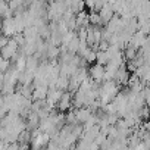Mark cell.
Wrapping results in <instances>:
<instances>
[{"instance_id":"6da1fadb","label":"cell","mask_w":150,"mask_h":150,"mask_svg":"<svg viewBox=\"0 0 150 150\" xmlns=\"http://www.w3.org/2000/svg\"><path fill=\"white\" fill-rule=\"evenodd\" d=\"M66 11H68L66 2H52L47 6V19L50 22H59Z\"/></svg>"},{"instance_id":"7a4b0ae2","label":"cell","mask_w":150,"mask_h":150,"mask_svg":"<svg viewBox=\"0 0 150 150\" xmlns=\"http://www.w3.org/2000/svg\"><path fill=\"white\" fill-rule=\"evenodd\" d=\"M129 80H131V72L127 69V63H125L124 66H121V68L116 71L115 77H113V81H115L121 88H124V87L128 86Z\"/></svg>"},{"instance_id":"3957f363","label":"cell","mask_w":150,"mask_h":150,"mask_svg":"<svg viewBox=\"0 0 150 150\" xmlns=\"http://www.w3.org/2000/svg\"><path fill=\"white\" fill-rule=\"evenodd\" d=\"M88 77H90L91 81H94L97 84H102L105 81V66H102L99 63L90 65V68H88Z\"/></svg>"},{"instance_id":"277c9868","label":"cell","mask_w":150,"mask_h":150,"mask_svg":"<svg viewBox=\"0 0 150 150\" xmlns=\"http://www.w3.org/2000/svg\"><path fill=\"white\" fill-rule=\"evenodd\" d=\"M18 52H19L18 43L13 38H11L9 43L5 46V49L0 52V56H2L3 59H6V60H12V59H15V56L18 54Z\"/></svg>"},{"instance_id":"5b68a950","label":"cell","mask_w":150,"mask_h":150,"mask_svg":"<svg viewBox=\"0 0 150 150\" xmlns=\"http://www.w3.org/2000/svg\"><path fill=\"white\" fill-rule=\"evenodd\" d=\"M62 94H63V93H62L60 90H57L56 87H49L47 97H46V103H47V106L52 108V109H53L54 106H57V103H59Z\"/></svg>"},{"instance_id":"8992f818","label":"cell","mask_w":150,"mask_h":150,"mask_svg":"<svg viewBox=\"0 0 150 150\" xmlns=\"http://www.w3.org/2000/svg\"><path fill=\"white\" fill-rule=\"evenodd\" d=\"M72 99H74V94H71L69 91H65V93L62 94L59 103H57V110H59V112H63V113L68 112V110H71L72 106H74Z\"/></svg>"},{"instance_id":"52a82bcc","label":"cell","mask_w":150,"mask_h":150,"mask_svg":"<svg viewBox=\"0 0 150 150\" xmlns=\"http://www.w3.org/2000/svg\"><path fill=\"white\" fill-rule=\"evenodd\" d=\"M100 18H102V22L105 24V27L108 25V22L115 16V12H113V6H112V2H105V6L102 8V11L99 12Z\"/></svg>"},{"instance_id":"ba28073f","label":"cell","mask_w":150,"mask_h":150,"mask_svg":"<svg viewBox=\"0 0 150 150\" xmlns=\"http://www.w3.org/2000/svg\"><path fill=\"white\" fill-rule=\"evenodd\" d=\"M74 112H75V116H77V121H78V124H81V125H84L90 118H91V115H93V110L90 109V108H80V109H74Z\"/></svg>"},{"instance_id":"9c48e42d","label":"cell","mask_w":150,"mask_h":150,"mask_svg":"<svg viewBox=\"0 0 150 150\" xmlns=\"http://www.w3.org/2000/svg\"><path fill=\"white\" fill-rule=\"evenodd\" d=\"M88 15L90 13H87V11H84V12H81L78 15H75V21H77V31L81 30V28L87 30L90 27V16Z\"/></svg>"},{"instance_id":"30bf717a","label":"cell","mask_w":150,"mask_h":150,"mask_svg":"<svg viewBox=\"0 0 150 150\" xmlns=\"http://www.w3.org/2000/svg\"><path fill=\"white\" fill-rule=\"evenodd\" d=\"M47 91H49V87L46 86H38V87H34L33 90V102H41V100H46L47 97Z\"/></svg>"},{"instance_id":"8fae6325","label":"cell","mask_w":150,"mask_h":150,"mask_svg":"<svg viewBox=\"0 0 150 150\" xmlns=\"http://www.w3.org/2000/svg\"><path fill=\"white\" fill-rule=\"evenodd\" d=\"M25 124H27V129H30V131L38 129V127H40V118L37 116V113H34L31 110L28 113V116L25 118Z\"/></svg>"},{"instance_id":"7c38bea8","label":"cell","mask_w":150,"mask_h":150,"mask_svg":"<svg viewBox=\"0 0 150 150\" xmlns=\"http://www.w3.org/2000/svg\"><path fill=\"white\" fill-rule=\"evenodd\" d=\"M146 37H147V35H144L143 33L137 31L135 34H132V37H131V40H129V44L134 46L137 50H140V49L144 46V43H146Z\"/></svg>"},{"instance_id":"4fadbf2b","label":"cell","mask_w":150,"mask_h":150,"mask_svg":"<svg viewBox=\"0 0 150 150\" xmlns=\"http://www.w3.org/2000/svg\"><path fill=\"white\" fill-rule=\"evenodd\" d=\"M137 53H138V50H137L134 46H131V44H127V46H125V49L122 50V54H124V59H125V62H129V60H132V59L137 56Z\"/></svg>"},{"instance_id":"5bb4252c","label":"cell","mask_w":150,"mask_h":150,"mask_svg":"<svg viewBox=\"0 0 150 150\" xmlns=\"http://www.w3.org/2000/svg\"><path fill=\"white\" fill-rule=\"evenodd\" d=\"M54 87H56L57 90H60L62 93L68 91V87H69V78L59 75V78H57V80H56V83H54Z\"/></svg>"},{"instance_id":"9a60e30c","label":"cell","mask_w":150,"mask_h":150,"mask_svg":"<svg viewBox=\"0 0 150 150\" xmlns=\"http://www.w3.org/2000/svg\"><path fill=\"white\" fill-rule=\"evenodd\" d=\"M38 66H40V60H38L35 56H28V57H27V68H25V71L35 72Z\"/></svg>"},{"instance_id":"2e32d148","label":"cell","mask_w":150,"mask_h":150,"mask_svg":"<svg viewBox=\"0 0 150 150\" xmlns=\"http://www.w3.org/2000/svg\"><path fill=\"white\" fill-rule=\"evenodd\" d=\"M137 21H138V19H137ZM138 31L143 33L144 35H149V34H150V19L138 21Z\"/></svg>"},{"instance_id":"e0dca14e","label":"cell","mask_w":150,"mask_h":150,"mask_svg":"<svg viewBox=\"0 0 150 150\" xmlns=\"http://www.w3.org/2000/svg\"><path fill=\"white\" fill-rule=\"evenodd\" d=\"M18 143L19 144H30L31 143V131L30 129H25L19 134L18 137Z\"/></svg>"},{"instance_id":"ac0fdd59","label":"cell","mask_w":150,"mask_h":150,"mask_svg":"<svg viewBox=\"0 0 150 150\" xmlns=\"http://www.w3.org/2000/svg\"><path fill=\"white\" fill-rule=\"evenodd\" d=\"M109 62V56L106 52H97V59H96V63L102 65V66H106Z\"/></svg>"},{"instance_id":"d6986e66","label":"cell","mask_w":150,"mask_h":150,"mask_svg":"<svg viewBox=\"0 0 150 150\" xmlns=\"http://www.w3.org/2000/svg\"><path fill=\"white\" fill-rule=\"evenodd\" d=\"M141 97L144 99V102H146V105L147 106H150V86H144V88L141 90Z\"/></svg>"},{"instance_id":"ffe728a7","label":"cell","mask_w":150,"mask_h":150,"mask_svg":"<svg viewBox=\"0 0 150 150\" xmlns=\"http://www.w3.org/2000/svg\"><path fill=\"white\" fill-rule=\"evenodd\" d=\"M9 37H6V35H3V34H0V52H2L3 49H5V46L9 43Z\"/></svg>"},{"instance_id":"44dd1931","label":"cell","mask_w":150,"mask_h":150,"mask_svg":"<svg viewBox=\"0 0 150 150\" xmlns=\"http://www.w3.org/2000/svg\"><path fill=\"white\" fill-rule=\"evenodd\" d=\"M8 150H19V144L18 143H12L8 146Z\"/></svg>"},{"instance_id":"7402d4cb","label":"cell","mask_w":150,"mask_h":150,"mask_svg":"<svg viewBox=\"0 0 150 150\" xmlns=\"http://www.w3.org/2000/svg\"><path fill=\"white\" fill-rule=\"evenodd\" d=\"M8 143H5V141H2V140H0V150H8Z\"/></svg>"},{"instance_id":"603a6c76","label":"cell","mask_w":150,"mask_h":150,"mask_svg":"<svg viewBox=\"0 0 150 150\" xmlns=\"http://www.w3.org/2000/svg\"><path fill=\"white\" fill-rule=\"evenodd\" d=\"M0 33H2V30H0Z\"/></svg>"}]
</instances>
